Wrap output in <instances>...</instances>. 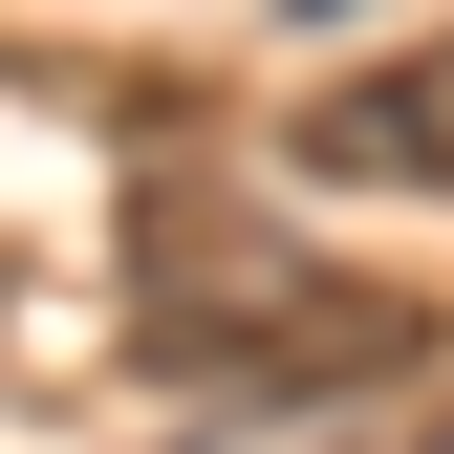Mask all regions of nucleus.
Masks as SVG:
<instances>
[{"instance_id":"f257e3e1","label":"nucleus","mask_w":454,"mask_h":454,"mask_svg":"<svg viewBox=\"0 0 454 454\" xmlns=\"http://www.w3.org/2000/svg\"><path fill=\"white\" fill-rule=\"evenodd\" d=\"M433 325L389 303L368 260H325V239H260V216H216L174 195L130 239V368L174 389V411H325V389H389Z\"/></svg>"},{"instance_id":"7ed1b4c3","label":"nucleus","mask_w":454,"mask_h":454,"mask_svg":"<svg viewBox=\"0 0 454 454\" xmlns=\"http://www.w3.org/2000/svg\"><path fill=\"white\" fill-rule=\"evenodd\" d=\"M303 22H347V0H303Z\"/></svg>"},{"instance_id":"f03ea898","label":"nucleus","mask_w":454,"mask_h":454,"mask_svg":"<svg viewBox=\"0 0 454 454\" xmlns=\"http://www.w3.org/2000/svg\"><path fill=\"white\" fill-rule=\"evenodd\" d=\"M281 174H325V195H454V43L325 66L303 108H281Z\"/></svg>"}]
</instances>
